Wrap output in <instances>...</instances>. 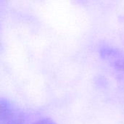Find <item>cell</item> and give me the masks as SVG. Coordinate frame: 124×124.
<instances>
[{"mask_svg": "<svg viewBox=\"0 0 124 124\" xmlns=\"http://www.w3.org/2000/svg\"><path fill=\"white\" fill-rule=\"evenodd\" d=\"M1 124H25L22 113L9 102H1Z\"/></svg>", "mask_w": 124, "mask_h": 124, "instance_id": "cell-1", "label": "cell"}, {"mask_svg": "<svg viewBox=\"0 0 124 124\" xmlns=\"http://www.w3.org/2000/svg\"><path fill=\"white\" fill-rule=\"evenodd\" d=\"M56 124L52 120L49 118H43L41 119L38 121H36L35 124Z\"/></svg>", "mask_w": 124, "mask_h": 124, "instance_id": "cell-2", "label": "cell"}]
</instances>
